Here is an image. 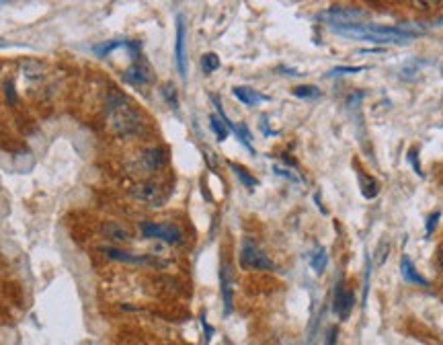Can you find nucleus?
<instances>
[{
  "mask_svg": "<svg viewBox=\"0 0 443 345\" xmlns=\"http://www.w3.org/2000/svg\"><path fill=\"white\" fill-rule=\"evenodd\" d=\"M359 185H361V195L365 199H374L380 193V185L374 177H370L368 173H359Z\"/></svg>",
  "mask_w": 443,
  "mask_h": 345,
  "instance_id": "dca6fc26",
  "label": "nucleus"
},
{
  "mask_svg": "<svg viewBox=\"0 0 443 345\" xmlns=\"http://www.w3.org/2000/svg\"><path fill=\"white\" fill-rule=\"evenodd\" d=\"M210 126H212V129H214V134H216V138L220 140V142H224L226 138H228V126L222 122V118H218V115H212L210 118Z\"/></svg>",
  "mask_w": 443,
  "mask_h": 345,
  "instance_id": "a211bd4d",
  "label": "nucleus"
},
{
  "mask_svg": "<svg viewBox=\"0 0 443 345\" xmlns=\"http://www.w3.org/2000/svg\"><path fill=\"white\" fill-rule=\"evenodd\" d=\"M388 249H390V247H388V243L384 241V243H382V247H378V251H376V265H382V263L386 261V257H388Z\"/></svg>",
  "mask_w": 443,
  "mask_h": 345,
  "instance_id": "393cba45",
  "label": "nucleus"
},
{
  "mask_svg": "<svg viewBox=\"0 0 443 345\" xmlns=\"http://www.w3.org/2000/svg\"><path fill=\"white\" fill-rule=\"evenodd\" d=\"M101 234H103L107 241L115 243V245H127V243L133 239V237H131V232H129V228L124 226L122 222H115V220L103 222V226H101Z\"/></svg>",
  "mask_w": 443,
  "mask_h": 345,
  "instance_id": "0eeeda50",
  "label": "nucleus"
},
{
  "mask_svg": "<svg viewBox=\"0 0 443 345\" xmlns=\"http://www.w3.org/2000/svg\"><path fill=\"white\" fill-rule=\"evenodd\" d=\"M222 292H224V309L226 313H230L232 311V276L228 265L222 267Z\"/></svg>",
  "mask_w": 443,
  "mask_h": 345,
  "instance_id": "2eb2a0df",
  "label": "nucleus"
},
{
  "mask_svg": "<svg viewBox=\"0 0 443 345\" xmlns=\"http://www.w3.org/2000/svg\"><path fill=\"white\" fill-rule=\"evenodd\" d=\"M175 54H177V68L181 78H187V56H185V25L183 19L179 17L177 21V43H175Z\"/></svg>",
  "mask_w": 443,
  "mask_h": 345,
  "instance_id": "1a4fd4ad",
  "label": "nucleus"
},
{
  "mask_svg": "<svg viewBox=\"0 0 443 345\" xmlns=\"http://www.w3.org/2000/svg\"><path fill=\"white\" fill-rule=\"evenodd\" d=\"M409 160H411V164L414 167V173H416V175H423V169H421V164H419V155H416L414 148L409 150Z\"/></svg>",
  "mask_w": 443,
  "mask_h": 345,
  "instance_id": "a878e982",
  "label": "nucleus"
},
{
  "mask_svg": "<svg viewBox=\"0 0 443 345\" xmlns=\"http://www.w3.org/2000/svg\"><path fill=\"white\" fill-rule=\"evenodd\" d=\"M240 265L247 267V269H273V261L265 255V251H261L254 243L247 241L242 245V251H240Z\"/></svg>",
  "mask_w": 443,
  "mask_h": 345,
  "instance_id": "20e7f679",
  "label": "nucleus"
},
{
  "mask_svg": "<svg viewBox=\"0 0 443 345\" xmlns=\"http://www.w3.org/2000/svg\"><path fill=\"white\" fill-rule=\"evenodd\" d=\"M107 118H109V126L115 134L129 136L136 134L142 127V118L140 113L133 109V105L127 101L124 94H113L107 103Z\"/></svg>",
  "mask_w": 443,
  "mask_h": 345,
  "instance_id": "f03ea898",
  "label": "nucleus"
},
{
  "mask_svg": "<svg viewBox=\"0 0 443 345\" xmlns=\"http://www.w3.org/2000/svg\"><path fill=\"white\" fill-rule=\"evenodd\" d=\"M131 195L142 202V204H148V206H160L166 195H164V189L159 183L154 181H144V183H138L131 188Z\"/></svg>",
  "mask_w": 443,
  "mask_h": 345,
  "instance_id": "423d86ee",
  "label": "nucleus"
},
{
  "mask_svg": "<svg viewBox=\"0 0 443 345\" xmlns=\"http://www.w3.org/2000/svg\"><path fill=\"white\" fill-rule=\"evenodd\" d=\"M335 339H337V329H333V331L328 333V342H326V345H335Z\"/></svg>",
  "mask_w": 443,
  "mask_h": 345,
  "instance_id": "cd10ccee",
  "label": "nucleus"
},
{
  "mask_svg": "<svg viewBox=\"0 0 443 345\" xmlns=\"http://www.w3.org/2000/svg\"><path fill=\"white\" fill-rule=\"evenodd\" d=\"M322 19H328V25H357L365 19V10L359 8H341L333 6L320 15Z\"/></svg>",
  "mask_w": 443,
  "mask_h": 345,
  "instance_id": "39448f33",
  "label": "nucleus"
},
{
  "mask_svg": "<svg viewBox=\"0 0 443 345\" xmlns=\"http://www.w3.org/2000/svg\"><path fill=\"white\" fill-rule=\"evenodd\" d=\"M164 150L162 148H148L140 155V169L144 171H157L164 164Z\"/></svg>",
  "mask_w": 443,
  "mask_h": 345,
  "instance_id": "9b49d317",
  "label": "nucleus"
},
{
  "mask_svg": "<svg viewBox=\"0 0 443 345\" xmlns=\"http://www.w3.org/2000/svg\"><path fill=\"white\" fill-rule=\"evenodd\" d=\"M331 31H335L341 37L349 39H361V41H372V43H405L411 41L414 35L405 33L398 27H380V25H328Z\"/></svg>",
  "mask_w": 443,
  "mask_h": 345,
  "instance_id": "f257e3e1",
  "label": "nucleus"
},
{
  "mask_svg": "<svg viewBox=\"0 0 443 345\" xmlns=\"http://www.w3.org/2000/svg\"><path fill=\"white\" fill-rule=\"evenodd\" d=\"M355 72H363V66H337L331 70L333 76H339V74H355Z\"/></svg>",
  "mask_w": 443,
  "mask_h": 345,
  "instance_id": "5701e85b",
  "label": "nucleus"
},
{
  "mask_svg": "<svg viewBox=\"0 0 443 345\" xmlns=\"http://www.w3.org/2000/svg\"><path fill=\"white\" fill-rule=\"evenodd\" d=\"M232 93H234V97H236L240 103H245V105H249V107H253V105L261 103V101H267V97L259 94L254 89H251V87H234Z\"/></svg>",
  "mask_w": 443,
  "mask_h": 345,
  "instance_id": "4468645a",
  "label": "nucleus"
},
{
  "mask_svg": "<svg viewBox=\"0 0 443 345\" xmlns=\"http://www.w3.org/2000/svg\"><path fill=\"white\" fill-rule=\"evenodd\" d=\"M162 97H164V101L173 107V109H177L179 107V97H177V89L173 87V85H164L162 87Z\"/></svg>",
  "mask_w": 443,
  "mask_h": 345,
  "instance_id": "4be33fe9",
  "label": "nucleus"
},
{
  "mask_svg": "<svg viewBox=\"0 0 443 345\" xmlns=\"http://www.w3.org/2000/svg\"><path fill=\"white\" fill-rule=\"evenodd\" d=\"M273 171H275L277 175H282V177H287V179H291V181H298V177H296V175H291L287 169H282L279 164H275V167H273Z\"/></svg>",
  "mask_w": 443,
  "mask_h": 345,
  "instance_id": "bb28decb",
  "label": "nucleus"
},
{
  "mask_svg": "<svg viewBox=\"0 0 443 345\" xmlns=\"http://www.w3.org/2000/svg\"><path fill=\"white\" fill-rule=\"evenodd\" d=\"M440 265H442V267H443V255H442V259H440Z\"/></svg>",
  "mask_w": 443,
  "mask_h": 345,
  "instance_id": "c85d7f7f",
  "label": "nucleus"
},
{
  "mask_svg": "<svg viewBox=\"0 0 443 345\" xmlns=\"http://www.w3.org/2000/svg\"><path fill=\"white\" fill-rule=\"evenodd\" d=\"M140 230L146 239H157L168 245H177L183 241V232L175 224H168V222H142Z\"/></svg>",
  "mask_w": 443,
  "mask_h": 345,
  "instance_id": "7ed1b4c3",
  "label": "nucleus"
},
{
  "mask_svg": "<svg viewBox=\"0 0 443 345\" xmlns=\"http://www.w3.org/2000/svg\"><path fill=\"white\" fill-rule=\"evenodd\" d=\"M326 261H328V255H326V249L324 247H320L314 255H312V259H310V265H312V269L317 272V274H322L324 272V267H326Z\"/></svg>",
  "mask_w": 443,
  "mask_h": 345,
  "instance_id": "f3484780",
  "label": "nucleus"
},
{
  "mask_svg": "<svg viewBox=\"0 0 443 345\" xmlns=\"http://www.w3.org/2000/svg\"><path fill=\"white\" fill-rule=\"evenodd\" d=\"M126 80L129 85H148L152 80V70L146 62H133L126 70Z\"/></svg>",
  "mask_w": 443,
  "mask_h": 345,
  "instance_id": "9d476101",
  "label": "nucleus"
},
{
  "mask_svg": "<svg viewBox=\"0 0 443 345\" xmlns=\"http://www.w3.org/2000/svg\"><path fill=\"white\" fill-rule=\"evenodd\" d=\"M201 68H203L205 74L216 72V70L220 68V58H218V54H205V56L201 58Z\"/></svg>",
  "mask_w": 443,
  "mask_h": 345,
  "instance_id": "aec40b11",
  "label": "nucleus"
},
{
  "mask_svg": "<svg viewBox=\"0 0 443 345\" xmlns=\"http://www.w3.org/2000/svg\"><path fill=\"white\" fill-rule=\"evenodd\" d=\"M101 251L105 253L109 259L124 261V263H148V261H150L148 257H142V255H131V253L119 251V249H115V247H101Z\"/></svg>",
  "mask_w": 443,
  "mask_h": 345,
  "instance_id": "f8f14e48",
  "label": "nucleus"
},
{
  "mask_svg": "<svg viewBox=\"0 0 443 345\" xmlns=\"http://www.w3.org/2000/svg\"><path fill=\"white\" fill-rule=\"evenodd\" d=\"M440 218H442V214H440V212H433V214L427 218V226H425V234H427V237H431V234H433V230H435L437 220Z\"/></svg>",
  "mask_w": 443,
  "mask_h": 345,
  "instance_id": "b1692460",
  "label": "nucleus"
},
{
  "mask_svg": "<svg viewBox=\"0 0 443 345\" xmlns=\"http://www.w3.org/2000/svg\"><path fill=\"white\" fill-rule=\"evenodd\" d=\"M291 93H293V97H298V99H314V97H320V91H318L317 87H310V85H300Z\"/></svg>",
  "mask_w": 443,
  "mask_h": 345,
  "instance_id": "412c9836",
  "label": "nucleus"
},
{
  "mask_svg": "<svg viewBox=\"0 0 443 345\" xmlns=\"http://www.w3.org/2000/svg\"><path fill=\"white\" fill-rule=\"evenodd\" d=\"M400 272H402V278H405L407 282L419 283V286H427V283H429L427 278H423V276L416 272V267L412 265V261L407 257V255H402V261H400Z\"/></svg>",
  "mask_w": 443,
  "mask_h": 345,
  "instance_id": "ddd939ff",
  "label": "nucleus"
},
{
  "mask_svg": "<svg viewBox=\"0 0 443 345\" xmlns=\"http://www.w3.org/2000/svg\"><path fill=\"white\" fill-rule=\"evenodd\" d=\"M353 302H355L353 292H347L343 288V283H337L335 298H333V311L339 314L341 318H347L349 314H351V309H353Z\"/></svg>",
  "mask_w": 443,
  "mask_h": 345,
  "instance_id": "6e6552de",
  "label": "nucleus"
},
{
  "mask_svg": "<svg viewBox=\"0 0 443 345\" xmlns=\"http://www.w3.org/2000/svg\"><path fill=\"white\" fill-rule=\"evenodd\" d=\"M442 74H443V66H442Z\"/></svg>",
  "mask_w": 443,
  "mask_h": 345,
  "instance_id": "c756f323",
  "label": "nucleus"
},
{
  "mask_svg": "<svg viewBox=\"0 0 443 345\" xmlns=\"http://www.w3.org/2000/svg\"><path fill=\"white\" fill-rule=\"evenodd\" d=\"M230 167H232V171H234V173L238 175V179H240V181H242V183H245L247 188H256V185H259V181L254 179L253 175H251V173H249L247 169H242V167H238V164H234V162H232Z\"/></svg>",
  "mask_w": 443,
  "mask_h": 345,
  "instance_id": "6ab92c4d",
  "label": "nucleus"
}]
</instances>
